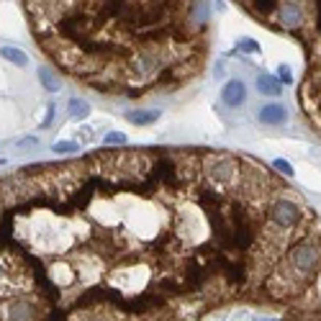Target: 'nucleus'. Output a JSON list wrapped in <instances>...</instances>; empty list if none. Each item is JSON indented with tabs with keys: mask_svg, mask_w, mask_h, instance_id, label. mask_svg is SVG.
<instances>
[{
	"mask_svg": "<svg viewBox=\"0 0 321 321\" xmlns=\"http://www.w3.org/2000/svg\"><path fill=\"white\" fill-rule=\"evenodd\" d=\"M301 216H303V211H301L293 201H288V198H283V201H277V203L270 206V219H272V224L280 226V229H293V226H298Z\"/></svg>",
	"mask_w": 321,
	"mask_h": 321,
	"instance_id": "f257e3e1",
	"label": "nucleus"
},
{
	"mask_svg": "<svg viewBox=\"0 0 321 321\" xmlns=\"http://www.w3.org/2000/svg\"><path fill=\"white\" fill-rule=\"evenodd\" d=\"M39 80H41V85H44L49 93H57V90L62 88V85H59V77H57L49 67H41V70H39Z\"/></svg>",
	"mask_w": 321,
	"mask_h": 321,
	"instance_id": "1a4fd4ad",
	"label": "nucleus"
},
{
	"mask_svg": "<svg viewBox=\"0 0 321 321\" xmlns=\"http://www.w3.org/2000/svg\"><path fill=\"white\" fill-rule=\"evenodd\" d=\"M277 6H280V3H275V0H252L249 11H254L257 16H270V13L277 11Z\"/></svg>",
	"mask_w": 321,
	"mask_h": 321,
	"instance_id": "9d476101",
	"label": "nucleus"
},
{
	"mask_svg": "<svg viewBox=\"0 0 321 321\" xmlns=\"http://www.w3.org/2000/svg\"><path fill=\"white\" fill-rule=\"evenodd\" d=\"M126 118L136 126H146V123H154L159 118V111H129Z\"/></svg>",
	"mask_w": 321,
	"mask_h": 321,
	"instance_id": "0eeeda50",
	"label": "nucleus"
},
{
	"mask_svg": "<svg viewBox=\"0 0 321 321\" xmlns=\"http://www.w3.org/2000/svg\"><path fill=\"white\" fill-rule=\"evenodd\" d=\"M70 113H72V118H85L90 113V105L85 100H80V98H72L70 100Z\"/></svg>",
	"mask_w": 321,
	"mask_h": 321,
	"instance_id": "9b49d317",
	"label": "nucleus"
},
{
	"mask_svg": "<svg viewBox=\"0 0 321 321\" xmlns=\"http://www.w3.org/2000/svg\"><path fill=\"white\" fill-rule=\"evenodd\" d=\"M103 141L111 146V144H126V136L121 134V131H111V134H105L103 136Z\"/></svg>",
	"mask_w": 321,
	"mask_h": 321,
	"instance_id": "4468645a",
	"label": "nucleus"
},
{
	"mask_svg": "<svg viewBox=\"0 0 321 321\" xmlns=\"http://www.w3.org/2000/svg\"><path fill=\"white\" fill-rule=\"evenodd\" d=\"M0 54H3L8 62L18 65V67L29 65V54H26V52H21V49H16V47H3V49H0Z\"/></svg>",
	"mask_w": 321,
	"mask_h": 321,
	"instance_id": "6e6552de",
	"label": "nucleus"
},
{
	"mask_svg": "<svg viewBox=\"0 0 321 321\" xmlns=\"http://www.w3.org/2000/svg\"><path fill=\"white\" fill-rule=\"evenodd\" d=\"M290 260H293V267L298 272L308 275V272H313L318 267V249L313 244H308V242H301L298 247H293Z\"/></svg>",
	"mask_w": 321,
	"mask_h": 321,
	"instance_id": "f03ea898",
	"label": "nucleus"
},
{
	"mask_svg": "<svg viewBox=\"0 0 321 321\" xmlns=\"http://www.w3.org/2000/svg\"><path fill=\"white\" fill-rule=\"evenodd\" d=\"M239 49L249 52V54H260V44L254 39H239Z\"/></svg>",
	"mask_w": 321,
	"mask_h": 321,
	"instance_id": "ddd939ff",
	"label": "nucleus"
},
{
	"mask_svg": "<svg viewBox=\"0 0 321 321\" xmlns=\"http://www.w3.org/2000/svg\"><path fill=\"white\" fill-rule=\"evenodd\" d=\"M285 118H288V111H285L280 103H270V105H262V108H260V121H262V123L280 126V123H285Z\"/></svg>",
	"mask_w": 321,
	"mask_h": 321,
	"instance_id": "39448f33",
	"label": "nucleus"
},
{
	"mask_svg": "<svg viewBox=\"0 0 321 321\" xmlns=\"http://www.w3.org/2000/svg\"><path fill=\"white\" fill-rule=\"evenodd\" d=\"M272 167L277 170V173H283V175H293V165L290 162H285V159H275V162H272Z\"/></svg>",
	"mask_w": 321,
	"mask_h": 321,
	"instance_id": "2eb2a0df",
	"label": "nucleus"
},
{
	"mask_svg": "<svg viewBox=\"0 0 321 321\" xmlns=\"http://www.w3.org/2000/svg\"><path fill=\"white\" fill-rule=\"evenodd\" d=\"M277 82H280V85H285V82L290 85V82H293V72H290V70H288L285 65H283V67L277 70Z\"/></svg>",
	"mask_w": 321,
	"mask_h": 321,
	"instance_id": "dca6fc26",
	"label": "nucleus"
},
{
	"mask_svg": "<svg viewBox=\"0 0 321 321\" xmlns=\"http://www.w3.org/2000/svg\"><path fill=\"white\" fill-rule=\"evenodd\" d=\"M257 90H260L262 95H280V93H283V85L277 82L275 75L262 72V75H257Z\"/></svg>",
	"mask_w": 321,
	"mask_h": 321,
	"instance_id": "423d86ee",
	"label": "nucleus"
},
{
	"mask_svg": "<svg viewBox=\"0 0 321 321\" xmlns=\"http://www.w3.org/2000/svg\"><path fill=\"white\" fill-rule=\"evenodd\" d=\"M52 118H54V105H49V108H47V118H44V123H41V126H49V123H52Z\"/></svg>",
	"mask_w": 321,
	"mask_h": 321,
	"instance_id": "f3484780",
	"label": "nucleus"
},
{
	"mask_svg": "<svg viewBox=\"0 0 321 321\" xmlns=\"http://www.w3.org/2000/svg\"><path fill=\"white\" fill-rule=\"evenodd\" d=\"M34 144H36V139H24L21 141V146H34Z\"/></svg>",
	"mask_w": 321,
	"mask_h": 321,
	"instance_id": "a211bd4d",
	"label": "nucleus"
},
{
	"mask_svg": "<svg viewBox=\"0 0 321 321\" xmlns=\"http://www.w3.org/2000/svg\"><path fill=\"white\" fill-rule=\"evenodd\" d=\"M221 98H224V103H226L229 108H239V105L244 103V98H247L244 82H242V80H229V82L224 85V90H221Z\"/></svg>",
	"mask_w": 321,
	"mask_h": 321,
	"instance_id": "7ed1b4c3",
	"label": "nucleus"
},
{
	"mask_svg": "<svg viewBox=\"0 0 321 321\" xmlns=\"http://www.w3.org/2000/svg\"><path fill=\"white\" fill-rule=\"evenodd\" d=\"M277 11H280V24L285 26V29H298L301 26V21H303V8H301V3H280L277 6Z\"/></svg>",
	"mask_w": 321,
	"mask_h": 321,
	"instance_id": "20e7f679",
	"label": "nucleus"
},
{
	"mask_svg": "<svg viewBox=\"0 0 321 321\" xmlns=\"http://www.w3.org/2000/svg\"><path fill=\"white\" fill-rule=\"evenodd\" d=\"M57 154H70V152H75V149H80V144L77 141H54V146H52Z\"/></svg>",
	"mask_w": 321,
	"mask_h": 321,
	"instance_id": "f8f14e48",
	"label": "nucleus"
}]
</instances>
